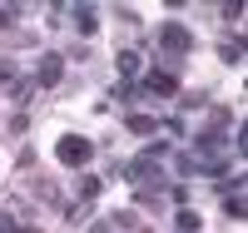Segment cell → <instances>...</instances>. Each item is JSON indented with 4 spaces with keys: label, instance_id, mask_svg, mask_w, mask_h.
Here are the masks:
<instances>
[{
    "label": "cell",
    "instance_id": "cell-11",
    "mask_svg": "<svg viewBox=\"0 0 248 233\" xmlns=\"http://www.w3.org/2000/svg\"><path fill=\"white\" fill-rule=\"evenodd\" d=\"M10 94H15V99H30V94H35V79H30V75H20V79L10 84Z\"/></svg>",
    "mask_w": 248,
    "mask_h": 233
},
{
    "label": "cell",
    "instance_id": "cell-10",
    "mask_svg": "<svg viewBox=\"0 0 248 233\" xmlns=\"http://www.w3.org/2000/svg\"><path fill=\"white\" fill-rule=\"evenodd\" d=\"M179 233H199V214H194V208H179Z\"/></svg>",
    "mask_w": 248,
    "mask_h": 233
},
{
    "label": "cell",
    "instance_id": "cell-5",
    "mask_svg": "<svg viewBox=\"0 0 248 233\" xmlns=\"http://www.w3.org/2000/svg\"><path fill=\"white\" fill-rule=\"evenodd\" d=\"M218 194H223V214H233V218H243V174H238L233 184H223Z\"/></svg>",
    "mask_w": 248,
    "mask_h": 233
},
{
    "label": "cell",
    "instance_id": "cell-14",
    "mask_svg": "<svg viewBox=\"0 0 248 233\" xmlns=\"http://www.w3.org/2000/svg\"><path fill=\"white\" fill-rule=\"evenodd\" d=\"M20 79V70H15V60H5V55H0V84H15Z\"/></svg>",
    "mask_w": 248,
    "mask_h": 233
},
{
    "label": "cell",
    "instance_id": "cell-17",
    "mask_svg": "<svg viewBox=\"0 0 248 233\" xmlns=\"http://www.w3.org/2000/svg\"><path fill=\"white\" fill-rule=\"evenodd\" d=\"M109 228H124V233H134L139 223H134V214H114V218H109Z\"/></svg>",
    "mask_w": 248,
    "mask_h": 233
},
{
    "label": "cell",
    "instance_id": "cell-7",
    "mask_svg": "<svg viewBox=\"0 0 248 233\" xmlns=\"http://www.w3.org/2000/svg\"><path fill=\"white\" fill-rule=\"evenodd\" d=\"M114 70H119L124 79H139V70H144V55H139V50H119V55H114Z\"/></svg>",
    "mask_w": 248,
    "mask_h": 233
},
{
    "label": "cell",
    "instance_id": "cell-18",
    "mask_svg": "<svg viewBox=\"0 0 248 233\" xmlns=\"http://www.w3.org/2000/svg\"><path fill=\"white\" fill-rule=\"evenodd\" d=\"M5 40H10V45H35V35H30V30H5Z\"/></svg>",
    "mask_w": 248,
    "mask_h": 233
},
{
    "label": "cell",
    "instance_id": "cell-4",
    "mask_svg": "<svg viewBox=\"0 0 248 233\" xmlns=\"http://www.w3.org/2000/svg\"><path fill=\"white\" fill-rule=\"evenodd\" d=\"M30 79H35V90H55V84L65 79V55H40Z\"/></svg>",
    "mask_w": 248,
    "mask_h": 233
},
{
    "label": "cell",
    "instance_id": "cell-2",
    "mask_svg": "<svg viewBox=\"0 0 248 233\" xmlns=\"http://www.w3.org/2000/svg\"><path fill=\"white\" fill-rule=\"evenodd\" d=\"M55 159L65 164V169H85V164L94 159V144H90L85 134H65V139L55 144Z\"/></svg>",
    "mask_w": 248,
    "mask_h": 233
},
{
    "label": "cell",
    "instance_id": "cell-9",
    "mask_svg": "<svg viewBox=\"0 0 248 233\" xmlns=\"http://www.w3.org/2000/svg\"><path fill=\"white\" fill-rule=\"evenodd\" d=\"M35 199H40V203H60V188H55L50 179H40V184H35Z\"/></svg>",
    "mask_w": 248,
    "mask_h": 233
},
{
    "label": "cell",
    "instance_id": "cell-16",
    "mask_svg": "<svg viewBox=\"0 0 248 233\" xmlns=\"http://www.w3.org/2000/svg\"><path fill=\"white\" fill-rule=\"evenodd\" d=\"M15 15H20V5H0V30H15Z\"/></svg>",
    "mask_w": 248,
    "mask_h": 233
},
{
    "label": "cell",
    "instance_id": "cell-1",
    "mask_svg": "<svg viewBox=\"0 0 248 233\" xmlns=\"http://www.w3.org/2000/svg\"><path fill=\"white\" fill-rule=\"evenodd\" d=\"M154 45H159L164 55H169V60H184V55L194 50V35L184 30L179 20H169V25H159V30H154Z\"/></svg>",
    "mask_w": 248,
    "mask_h": 233
},
{
    "label": "cell",
    "instance_id": "cell-15",
    "mask_svg": "<svg viewBox=\"0 0 248 233\" xmlns=\"http://www.w3.org/2000/svg\"><path fill=\"white\" fill-rule=\"evenodd\" d=\"M94 194H99V179H94V174H85V179H79V199H85V203H90Z\"/></svg>",
    "mask_w": 248,
    "mask_h": 233
},
{
    "label": "cell",
    "instance_id": "cell-20",
    "mask_svg": "<svg viewBox=\"0 0 248 233\" xmlns=\"http://www.w3.org/2000/svg\"><path fill=\"white\" fill-rule=\"evenodd\" d=\"M15 233H40V228H30V223H25V228H20V223H15Z\"/></svg>",
    "mask_w": 248,
    "mask_h": 233
},
{
    "label": "cell",
    "instance_id": "cell-8",
    "mask_svg": "<svg viewBox=\"0 0 248 233\" xmlns=\"http://www.w3.org/2000/svg\"><path fill=\"white\" fill-rule=\"evenodd\" d=\"M144 90L149 94H179V79L174 75H144Z\"/></svg>",
    "mask_w": 248,
    "mask_h": 233
},
{
    "label": "cell",
    "instance_id": "cell-13",
    "mask_svg": "<svg viewBox=\"0 0 248 233\" xmlns=\"http://www.w3.org/2000/svg\"><path fill=\"white\" fill-rule=\"evenodd\" d=\"M218 60H223V65H238V60H243V45H238V40H233V45H218Z\"/></svg>",
    "mask_w": 248,
    "mask_h": 233
},
{
    "label": "cell",
    "instance_id": "cell-19",
    "mask_svg": "<svg viewBox=\"0 0 248 233\" xmlns=\"http://www.w3.org/2000/svg\"><path fill=\"white\" fill-rule=\"evenodd\" d=\"M0 233H15V218L10 214H0Z\"/></svg>",
    "mask_w": 248,
    "mask_h": 233
},
{
    "label": "cell",
    "instance_id": "cell-12",
    "mask_svg": "<svg viewBox=\"0 0 248 233\" xmlns=\"http://www.w3.org/2000/svg\"><path fill=\"white\" fill-rule=\"evenodd\" d=\"M124 124H129L134 134H154V119H149V114H129V119H124Z\"/></svg>",
    "mask_w": 248,
    "mask_h": 233
},
{
    "label": "cell",
    "instance_id": "cell-6",
    "mask_svg": "<svg viewBox=\"0 0 248 233\" xmlns=\"http://www.w3.org/2000/svg\"><path fill=\"white\" fill-rule=\"evenodd\" d=\"M70 20H75L79 35H94V30H99V10H94V5H70Z\"/></svg>",
    "mask_w": 248,
    "mask_h": 233
},
{
    "label": "cell",
    "instance_id": "cell-3",
    "mask_svg": "<svg viewBox=\"0 0 248 233\" xmlns=\"http://www.w3.org/2000/svg\"><path fill=\"white\" fill-rule=\"evenodd\" d=\"M124 174L134 179V188H154L159 194V184H164V159H149V154H139L124 164Z\"/></svg>",
    "mask_w": 248,
    "mask_h": 233
}]
</instances>
